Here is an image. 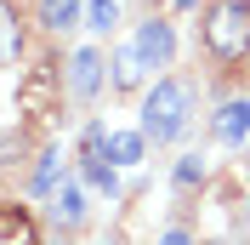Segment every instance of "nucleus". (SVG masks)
Listing matches in <instances>:
<instances>
[{
  "label": "nucleus",
  "mask_w": 250,
  "mask_h": 245,
  "mask_svg": "<svg viewBox=\"0 0 250 245\" xmlns=\"http://www.w3.org/2000/svg\"><path fill=\"white\" fill-rule=\"evenodd\" d=\"M199 40L216 63H245L250 57V0H210Z\"/></svg>",
  "instance_id": "obj_1"
},
{
  "label": "nucleus",
  "mask_w": 250,
  "mask_h": 245,
  "mask_svg": "<svg viewBox=\"0 0 250 245\" xmlns=\"http://www.w3.org/2000/svg\"><path fill=\"white\" fill-rule=\"evenodd\" d=\"M188 125V86L182 80H159L142 97V137L148 143H176Z\"/></svg>",
  "instance_id": "obj_2"
},
{
  "label": "nucleus",
  "mask_w": 250,
  "mask_h": 245,
  "mask_svg": "<svg viewBox=\"0 0 250 245\" xmlns=\"http://www.w3.org/2000/svg\"><path fill=\"white\" fill-rule=\"evenodd\" d=\"M51 97H57V74H51V69H29L23 86H17V114H23V120H46Z\"/></svg>",
  "instance_id": "obj_3"
},
{
  "label": "nucleus",
  "mask_w": 250,
  "mask_h": 245,
  "mask_svg": "<svg viewBox=\"0 0 250 245\" xmlns=\"http://www.w3.org/2000/svg\"><path fill=\"white\" fill-rule=\"evenodd\" d=\"M137 46H142V57H148V69H165V63H171V51H176V34H171V23L148 17V23L137 29Z\"/></svg>",
  "instance_id": "obj_4"
},
{
  "label": "nucleus",
  "mask_w": 250,
  "mask_h": 245,
  "mask_svg": "<svg viewBox=\"0 0 250 245\" xmlns=\"http://www.w3.org/2000/svg\"><path fill=\"white\" fill-rule=\"evenodd\" d=\"M97 86H103V51L80 46L74 63H68V92L74 97H97Z\"/></svg>",
  "instance_id": "obj_5"
},
{
  "label": "nucleus",
  "mask_w": 250,
  "mask_h": 245,
  "mask_svg": "<svg viewBox=\"0 0 250 245\" xmlns=\"http://www.w3.org/2000/svg\"><path fill=\"white\" fill-rule=\"evenodd\" d=\"M216 137L222 143H245L250 137V103L245 97H228V103L216 108Z\"/></svg>",
  "instance_id": "obj_6"
},
{
  "label": "nucleus",
  "mask_w": 250,
  "mask_h": 245,
  "mask_svg": "<svg viewBox=\"0 0 250 245\" xmlns=\"http://www.w3.org/2000/svg\"><path fill=\"white\" fill-rule=\"evenodd\" d=\"M23 57V17L12 0H0V69H12Z\"/></svg>",
  "instance_id": "obj_7"
},
{
  "label": "nucleus",
  "mask_w": 250,
  "mask_h": 245,
  "mask_svg": "<svg viewBox=\"0 0 250 245\" xmlns=\"http://www.w3.org/2000/svg\"><path fill=\"white\" fill-rule=\"evenodd\" d=\"M142 74H148V57H142V46H137V40L114 51V86H120V92H137V86H142Z\"/></svg>",
  "instance_id": "obj_8"
},
{
  "label": "nucleus",
  "mask_w": 250,
  "mask_h": 245,
  "mask_svg": "<svg viewBox=\"0 0 250 245\" xmlns=\"http://www.w3.org/2000/svg\"><path fill=\"white\" fill-rule=\"evenodd\" d=\"M0 245H40L34 217L23 211V205H0Z\"/></svg>",
  "instance_id": "obj_9"
},
{
  "label": "nucleus",
  "mask_w": 250,
  "mask_h": 245,
  "mask_svg": "<svg viewBox=\"0 0 250 245\" xmlns=\"http://www.w3.org/2000/svg\"><path fill=\"white\" fill-rule=\"evenodd\" d=\"M51 211H57V222H68V228H80V222H85V194H80L74 183H62L57 194H51Z\"/></svg>",
  "instance_id": "obj_10"
},
{
  "label": "nucleus",
  "mask_w": 250,
  "mask_h": 245,
  "mask_svg": "<svg viewBox=\"0 0 250 245\" xmlns=\"http://www.w3.org/2000/svg\"><path fill=\"white\" fill-rule=\"evenodd\" d=\"M142 143H148L142 131H114V137H108V154H114V166H137V160H142Z\"/></svg>",
  "instance_id": "obj_11"
},
{
  "label": "nucleus",
  "mask_w": 250,
  "mask_h": 245,
  "mask_svg": "<svg viewBox=\"0 0 250 245\" xmlns=\"http://www.w3.org/2000/svg\"><path fill=\"white\" fill-rule=\"evenodd\" d=\"M80 17V0H40V23L46 29H74Z\"/></svg>",
  "instance_id": "obj_12"
},
{
  "label": "nucleus",
  "mask_w": 250,
  "mask_h": 245,
  "mask_svg": "<svg viewBox=\"0 0 250 245\" xmlns=\"http://www.w3.org/2000/svg\"><path fill=\"white\" fill-rule=\"evenodd\" d=\"M57 171H62V160H57V148H46V154H40V166H34V194H40V199H46V194H57Z\"/></svg>",
  "instance_id": "obj_13"
},
{
  "label": "nucleus",
  "mask_w": 250,
  "mask_h": 245,
  "mask_svg": "<svg viewBox=\"0 0 250 245\" xmlns=\"http://www.w3.org/2000/svg\"><path fill=\"white\" fill-rule=\"evenodd\" d=\"M108 160V131L103 125H85V143H80V166H103Z\"/></svg>",
  "instance_id": "obj_14"
},
{
  "label": "nucleus",
  "mask_w": 250,
  "mask_h": 245,
  "mask_svg": "<svg viewBox=\"0 0 250 245\" xmlns=\"http://www.w3.org/2000/svg\"><path fill=\"white\" fill-rule=\"evenodd\" d=\"M85 183H91V188H103V194H120V177H114V166H108V160H103V166H85Z\"/></svg>",
  "instance_id": "obj_15"
},
{
  "label": "nucleus",
  "mask_w": 250,
  "mask_h": 245,
  "mask_svg": "<svg viewBox=\"0 0 250 245\" xmlns=\"http://www.w3.org/2000/svg\"><path fill=\"white\" fill-rule=\"evenodd\" d=\"M114 23H120V6H114V0H91V29H103V34H108Z\"/></svg>",
  "instance_id": "obj_16"
},
{
  "label": "nucleus",
  "mask_w": 250,
  "mask_h": 245,
  "mask_svg": "<svg viewBox=\"0 0 250 245\" xmlns=\"http://www.w3.org/2000/svg\"><path fill=\"white\" fill-rule=\"evenodd\" d=\"M199 177H205V166H199V154H188L182 166H176V188H193V183H199Z\"/></svg>",
  "instance_id": "obj_17"
},
{
  "label": "nucleus",
  "mask_w": 250,
  "mask_h": 245,
  "mask_svg": "<svg viewBox=\"0 0 250 245\" xmlns=\"http://www.w3.org/2000/svg\"><path fill=\"white\" fill-rule=\"evenodd\" d=\"M159 245H193V240H188L182 228H171V234H165V240H159Z\"/></svg>",
  "instance_id": "obj_18"
},
{
  "label": "nucleus",
  "mask_w": 250,
  "mask_h": 245,
  "mask_svg": "<svg viewBox=\"0 0 250 245\" xmlns=\"http://www.w3.org/2000/svg\"><path fill=\"white\" fill-rule=\"evenodd\" d=\"M176 6H193V0H176Z\"/></svg>",
  "instance_id": "obj_19"
},
{
  "label": "nucleus",
  "mask_w": 250,
  "mask_h": 245,
  "mask_svg": "<svg viewBox=\"0 0 250 245\" xmlns=\"http://www.w3.org/2000/svg\"><path fill=\"white\" fill-rule=\"evenodd\" d=\"M114 245H120V240H114Z\"/></svg>",
  "instance_id": "obj_20"
}]
</instances>
